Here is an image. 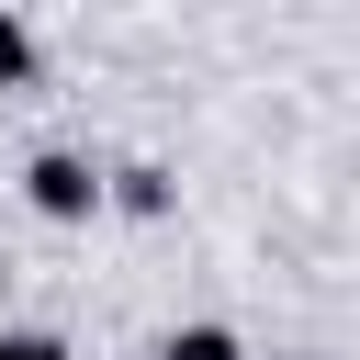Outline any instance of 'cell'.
Wrapping results in <instances>:
<instances>
[{
	"instance_id": "obj_1",
	"label": "cell",
	"mask_w": 360,
	"mask_h": 360,
	"mask_svg": "<svg viewBox=\"0 0 360 360\" xmlns=\"http://www.w3.org/2000/svg\"><path fill=\"white\" fill-rule=\"evenodd\" d=\"M22 202H34L45 225H90V214H101V169H90L79 146H34V158H22Z\"/></svg>"
},
{
	"instance_id": "obj_2",
	"label": "cell",
	"mask_w": 360,
	"mask_h": 360,
	"mask_svg": "<svg viewBox=\"0 0 360 360\" xmlns=\"http://www.w3.org/2000/svg\"><path fill=\"white\" fill-rule=\"evenodd\" d=\"M101 202H124V214H169V169H158V158H135V169H112V180H101Z\"/></svg>"
},
{
	"instance_id": "obj_3",
	"label": "cell",
	"mask_w": 360,
	"mask_h": 360,
	"mask_svg": "<svg viewBox=\"0 0 360 360\" xmlns=\"http://www.w3.org/2000/svg\"><path fill=\"white\" fill-rule=\"evenodd\" d=\"M158 360H248V338L202 315V326H169V338H158Z\"/></svg>"
},
{
	"instance_id": "obj_4",
	"label": "cell",
	"mask_w": 360,
	"mask_h": 360,
	"mask_svg": "<svg viewBox=\"0 0 360 360\" xmlns=\"http://www.w3.org/2000/svg\"><path fill=\"white\" fill-rule=\"evenodd\" d=\"M22 79H34V22L0 11V90H22Z\"/></svg>"
},
{
	"instance_id": "obj_5",
	"label": "cell",
	"mask_w": 360,
	"mask_h": 360,
	"mask_svg": "<svg viewBox=\"0 0 360 360\" xmlns=\"http://www.w3.org/2000/svg\"><path fill=\"white\" fill-rule=\"evenodd\" d=\"M0 360H68V338H45V326H0Z\"/></svg>"
}]
</instances>
